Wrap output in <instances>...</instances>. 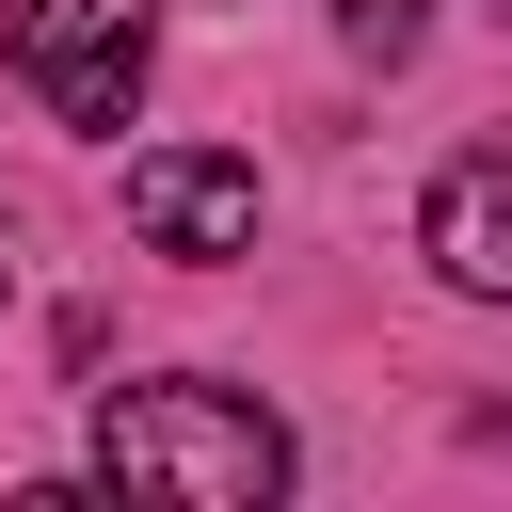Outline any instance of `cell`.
<instances>
[{"mask_svg":"<svg viewBox=\"0 0 512 512\" xmlns=\"http://www.w3.org/2000/svg\"><path fill=\"white\" fill-rule=\"evenodd\" d=\"M96 480L112 496H160V512H272L288 496V416L256 384H112L96 400Z\"/></svg>","mask_w":512,"mask_h":512,"instance_id":"1","label":"cell"},{"mask_svg":"<svg viewBox=\"0 0 512 512\" xmlns=\"http://www.w3.org/2000/svg\"><path fill=\"white\" fill-rule=\"evenodd\" d=\"M128 240L176 256V272L256 256V160H224V144H144V160H128Z\"/></svg>","mask_w":512,"mask_h":512,"instance_id":"3","label":"cell"},{"mask_svg":"<svg viewBox=\"0 0 512 512\" xmlns=\"http://www.w3.org/2000/svg\"><path fill=\"white\" fill-rule=\"evenodd\" d=\"M0 288H16V256H0Z\"/></svg>","mask_w":512,"mask_h":512,"instance_id":"6","label":"cell"},{"mask_svg":"<svg viewBox=\"0 0 512 512\" xmlns=\"http://www.w3.org/2000/svg\"><path fill=\"white\" fill-rule=\"evenodd\" d=\"M416 256H432L464 304H512V128H480V144L416 192Z\"/></svg>","mask_w":512,"mask_h":512,"instance_id":"4","label":"cell"},{"mask_svg":"<svg viewBox=\"0 0 512 512\" xmlns=\"http://www.w3.org/2000/svg\"><path fill=\"white\" fill-rule=\"evenodd\" d=\"M496 16H512V0H496Z\"/></svg>","mask_w":512,"mask_h":512,"instance_id":"7","label":"cell"},{"mask_svg":"<svg viewBox=\"0 0 512 512\" xmlns=\"http://www.w3.org/2000/svg\"><path fill=\"white\" fill-rule=\"evenodd\" d=\"M336 32H352V48H368V64H400V48H416V32H432V0H336Z\"/></svg>","mask_w":512,"mask_h":512,"instance_id":"5","label":"cell"},{"mask_svg":"<svg viewBox=\"0 0 512 512\" xmlns=\"http://www.w3.org/2000/svg\"><path fill=\"white\" fill-rule=\"evenodd\" d=\"M0 64L64 128H128L144 112V64H160V0H16L0 16Z\"/></svg>","mask_w":512,"mask_h":512,"instance_id":"2","label":"cell"}]
</instances>
